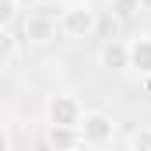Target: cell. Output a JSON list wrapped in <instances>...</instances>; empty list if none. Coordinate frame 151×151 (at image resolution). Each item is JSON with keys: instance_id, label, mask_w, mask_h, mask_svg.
Wrapping results in <instances>:
<instances>
[{"instance_id": "cell-1", "label": "cell", "mask_w": 151, "mask_h": 151, "mask_svg": "<svg viewBox=\"0 0 151 151\" xmlns=\"http://www.w3.org/2000/svg\"><path fill=\"white\" fill-rule=\"evenodd\" d=\"M95 28H99V11L88 0H74L60 11V32L67 39H88L95 35Z\"/></svg>"}, {"instance_id": "cell-2", "label": "cell", "mask_w": 151, "mask_h": 151, "mask_svg": "<svg viewBox=\"0 0 151 151\" xmlns=\"http://www.w3.org/2000/svg\"><path fill=\"white\" fill-rule=\"evenodd\" d=\"M84 116L88 113H84L81 99L70 95V91H56V95L46 99V123L49 127H74V130H81Z\"/></svg>"}, {"instance_id": "cell-3", "label": "cell", "mask_w": 151, "mask_h": 151, "mask_svg": "<svg viewBox=\"0 0 151 151\" xmlns=\"http://www.w3.org/2000/svg\"><path fill=\"white\" fill-rule=\"evenodd\" d=\"M56 32H60V21L42 14V11H32V14L21 18V39L28 46H46V42L56 39Z\"/></svg>"}, {"instance_id": "cell-4", "label": "cell", "mask_w": 151, "mask_h": 151, "mask_svg": "<svg viewBox=\"0 0 151 151\" xmlns=\"http://www.w3.org/2000/svg\"><path fill=\"white\" fill-rule=\"evenodd\" d=\"M116 137V119L109 113H88L84 116V123H81V141L88 144V148H106L109 141Z\"/></svg>"}, {"instance_id": "cell-5", "label": "cell", "mask_w": 151, "mask_h": 151, "mask_svg": "<svg viewBox=\"0 0 151 151\" xmlns=\"http://www.w3.org/2000/svg\"><path fill=\"white\" fill-rule=\"evenodd\" d=\"M99 63H102L106 70H130V42L109 39V42L99 49Z\"/></svg>"}, {"instance_id": "cell-6", "label": "cell", "mask_w": 151, "mask_h": 151, "mask_svg": "<svg viewBox=\"0 0 151 151\" xmlns=\"http://www.w3.org/2000/svg\"><path fill=\"white\" fill-rule=\"evenodd\" d=\"M46 144H49V151H77V148H84L81 130H74V127H49L46 130Z\"/></svg>"}, {"instance_id": "cell-7", "label": "cell", "mask_w": 151, "mask_h": 151, "mask_svg": "<svg viewBox=\"0 0 151 151\" xmlns=\"http://www.w3.org/2000/svg\"><path fill=\"white\" fill-rule=\"evenodd\" d=\"M130 70L137 74H151V35H137L130 39Z\"/></svg>"}, {"instance_id": "cell-8", "label": "cell", "mask_w": 151, "mask_h": 151, "mask_svg": "<svg viewBox=\"0 0 151 151\" xmlns=\"http://www.w3.org/2000/svg\"><path fill=\"white\" fill-rule=\"evenodd\" d=\"M144 4L141 0H113V14H116V21H130L137 11H141Z\"/></svg>"}, {"instance_id": "cell-9", "label": "cell", "mask_w": 151, "mask_h": 151, "mask_svg": "<svg viewBox=\"0 0 151 151\" xmlns=\"http://www.w3.org/2000/svg\"><path fill=\"white\" fill-rule=\"evenodd\" d=\"M0 42H4V56H0V63H4V67H14V56H18V39H14V32H4Z\"/></svg>"}, {"instance_id": "cell-10", "label": "cell", "mask_w": 151, "mask_h": 151, "mask_svg": "<svg viewBox=\"0 0 151 151\" xmlns=\"http://www.w3.org/2000/svg\"><path fill=\"white\" fill-rule=\"evenodd\" d=\"M14 18H18V0H0V28L4 32H11Z\"/></svg>"}, {"instance_id": "cell-11", "label": "cell", "mask_w": 151, "mask_h": 151, "mask_svg": "<svg viewBox=\"0 0 151 151\" xmlns=\"http://www.w3.org/2000/svg\"><path fill=\"white\" fill-rule=\"evenodd\" d=\"M130 151H151V127H141L130 134Z\"/></svg>"}, {"instance_id": "cell-12", "label": "cell", "mask_w": 151, "mask_h": 151, "mask_svg": "<svg viewBox=\"0 0 151 151\" xmlns=\"http://www.w3.org/2000/svg\"><path fill=\"white\" fill-rule=\"evenodd\" d=\"M11 144H14V134H11V123H4L0 127V151H11Z\"/></svg>"}, {"instance_id": "cell-13", "label": "cell", "mask_w": 151, "mask_h": 151, "mask_svg": "<svg viewBox=\"0 0 151 151\" xmlns=\"http://www.w3.org/2000/svg\"><path fill=\"white\" fill-rule=\"evenodd\" d=\"M141 4H144V7H151V0H141Z\"/></svg>"}, {"instance_id": "cell-14", "label": "cell", "mask_w": 151, "mask_h": 151, "mask_svg": "<svg viewBox=\"0 0 151 151\" xmlns=\"http://www.w3.org/2000/svg\"><path fill=\"white\" fill-rule=\"evenodd\" d=\"M148 91H151V74H148Z\"/></svg>"}]
</instances>
